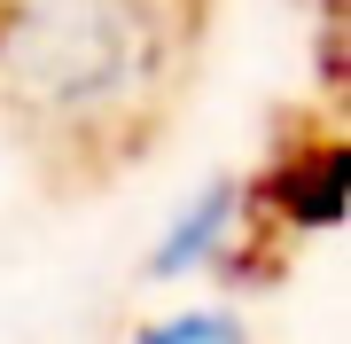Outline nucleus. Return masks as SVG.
I'll use <instances>...</instances> for the list:
<instances>
[{"label":"nucleus","instance_id":"2","mask_svg":"<svg viewBox=\"0 0 351 344\" xmlns=\"http://www.w3.org/2000/svg\"><path fill=\"white\" fill-rule=\"evenodd\" d=\"M250 219H258V188H250V180H226V172L203 180L188 204L172 211V227L156 235L149 282H188V274L226 266V258L242 251V235H250Z\"/></svg>","mask_w":351,"mask_h":344},{"label":"nucleus","instance_id":"3","mask_svg":"<svg viewBox=\"0 0 351 344\" xmlns=\"http://www.w3.org/2000/svg\"><path fill=\"white\" fill-rule=\"evenodd\" d=\"M133 344H250V321L234 306H188V313H164L149 329H133Z\"/></svg>","mask_w":351,"mask_h":344},{"label":"nucleus","instance_id":"1","mask_svg":"<svg viewBox=\"0 0 351 344\" xmlns=\"http://www.w3.org/2000/svg\"><path fill=\"white\" fill-rule=\"evenodd\" d=\"M211 0H0V126L117 165L188 87Z\"/></svg>","mask_w":351,"mask_h":344}]
</instances>
